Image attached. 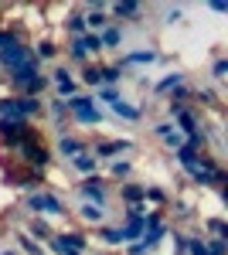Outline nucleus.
<instances>
[{
	"label": "nucleus",
	"instance_id": "1",
	"mask_svg": "<svg viewBox=\"0 0 228 255\" xmlns=\"http://www.w3.org/2000/svg\"><path fill=\"white\" fill-rule=\"evenodd\" d=\"M177 160V167L191 177V184H198V187H222L225 184V170H222V163L211 157V153H201V150H191L188 143L174 153Z\"/></svg>",
	"mask_w": 228,
	"mask_h": 255
},
{
	"label": "nucleus",
	"instance_id": "2",
	"mask_svg": "<svg viewBox=\"0 0 228 255\" xmlns=\"http://www.w3.org/2000/svg\"><path fill=\"white\" fill-rule=\"evenodd\" d=\"M24 211L31 218H65L68 208H65V197L51 191V187H38L31 194H24Z\"/></svg>",
	"mask_w": 228,
	"mask_h": 255
},
{
	"label": "nucleus",
	"instance_id": "3",
	"mask_svg": "<svg viewBox=\"0 0 228 255\" xmlns=\"http://www.w3.org/2000/svg\"><path fill=\"white\" fill-rule=\"evenodd\" d=\"M65 106H68V123H78V126H102L106 123V113L99 109V102L85 92L65 99Z\"/></svg>",
	"mask_w": 228,
	"mask_h": 255
},
{
	"label": "nucleus",
	"instance_id": "4",
	"mask_svg": "<svg viewBox=\"0 0 228 255\" xmlns=\"http://www.w3.org/2000/svg\"><path fill=\"white\" fill-rule=\"evenodd\" d=\"M14 153H17V160L27 167V170H38V174H44V170L51 167V160H55L51 146H48V143H41L38 136H34V139H24L20 146H14Z\"/></svg>",
	"mask_w": 228,
	"mask_h": 255
},
{
	"label": "nucleus",
	"instance_id": "5",
	"mask_svg": "<svg viewBox=\"0 0 228 255\" xmlns=\"http://www.w3.org/2000/svg\"><path fill=\"white\" fill-rule=\"evenodd\" d=\"M75 197L78 201H89V204H99V208H109L113 204V191H109V180L106 177H82L75 184Z\"/></svg>",
	"mask_w": 228,
	"mask_h": 255
},
{
	"label": "nucleus",
	"instance_id": "6",
	"mask_svg": "<svg viewBox=\"0 0 228 255\" xmlns=\"http://www.w3.org/2000/svg\"><path fill=\"white\" fill-rule=\"evenodd\" d=\"M89 153H92L99 163H113V160H119V157L136 153V143L133 139H95V143H89Z\"/></svg>",
	"mask_w": 228,
	"mask_h": 255
},
{
	"label": "nucleus",
	"instance_id": "7",
	"mask_svg": "<svg viewBox=\"0 0 228 255\" xmlns=\"http://www.w3.org/2000/svg\"><path fill=\"white\" fill-rule=\"evenodd\" d=\"M164 61V55L153 48V44H140V48H126L123 55H119V68L123 72H133V68H150V65H160Z\"/></svg>",
	"mask_w": 228,
	"mask_h": 255
},
{
	"label": "nucleus",
	"instance_id": "8",
	"mask_svg": "<svg viewBox=\"0 0 228 255\" xmlns=\"http://www.w3.org/2000/svg\"><path fill=\"white\" fill-rule=\"evenodd\" d=\"M48 89H55V99H72L78 96V82H75V72L68 65H55L48 72Z\"/></svg>",
	"mask_w": 228,
	"mask_h": 255
},
{
	"label": "nucleus",
	"instance_id": "9",
	"mask_svg": "<svg viewBox=\"0 0 228 255\" xmlns=\"http://www.w3.org/2000/svg\"><path fill=\"white\" fill-rule=\"evenodd\" d=\"M150 133H153V139H157V143H160L164 150H171V153H177V150H181V146L188 143V136H184V133H181V129L174 126L171 119H164V123H153Z\"/></svg>",
	"mask_w": 228,
	"mask_h": 255
},
{
	"label": "nucleus",
	"instance_id": "10",
	"mask_svg": "<svg viewBox=\"0 0 228 255\" xmlns=\"http://www.w3.org/2000/svg\"><path fill=\"white\" fill-rule=\"evenodd\" d=\"M85 150H89V139H85V136H75V133H58L55 150H51V153H55L58 160H65V163H68V160H75L78 153H85Z\"/></svg>",
	"mask_w": 228,
	"mask_h": 255
},
{
	"label": "nucleus",
	"instance_id": "11",
	"mask_svg": "<svg viewBox=\"0 0 228 255\" xmlns=\"http://www.w3.org/2000/svg\"><path fill=\"white\" fill-rule=\"evenodd\" d=\"M109 113H113L116 119H123V123H140L143 119V113H147V102H130V99H116L113 106H109Z\"/></svg>",
	"mask_w": 228,
	"mask_h": 255
},
{
	"label": "nucleus",
	"instance_id": "12",
	"mask_svg": "<svg viewBox=\"0 0 228 255\" xmlns=\"http://www.w3.org/2000/svg\"><path fill=\"white\" fill-rule=\"evenodd\" d=\"M143 3H133V0H126V3H109V20L119 24V20H126V24H140L143 17Z\"/></svg>",
	"mask_w": 228,
	"mask_h": 255
},
{
	"label": "nucleus",
	"instance_id": "13",
	"mask_svg": "<svg viewBox=\"0 0 228 255\" xmlns=\"http://www.w3.org/2000/svg\"><path fill=\"white\" fill-rule=\"evenodd\" d=\"M72 215H75L82 225H92V228H99V225H106V218H109V208H99V204H89V201H78Z\"/></svg>",
	"mask_w": 228,
	"mask_h": 255
},
{
	"label": "nucleus",
	"instance_id": "14",
	"mask_svg": "<svg viewBox=\"0 0 228 255\" xmlns=\"http://www.w3.org/2000/svg\"><path fill=\"white\" fill-rule=\"evenodd\" d=\"M184 85H188V75L174 68V72H167V75H164L160 82H153L150 89H153V96H167V99H171V96H177Z\"/></svg>",
	"mask_w": 228,
	"mask_h": 255
},
{
	"label": "nucleus",
	"instance_id": "15",
	"mask_svg": "<svg viewBox=\"0 0 228 255\" xmlns=\"http://www.w3.org/2000/svg\"><path fill=\"white\" fill-rule=\"evenodd\" d=\"M123 44H126V27L123 24H109V27L99 31V48L102 51H119Z\"/></svg>",
	"mask_w": 228,
	"mask_h": 255
},
{
	"label": "nucleus",
	"instance_id": "16",
	"mask_svg": "<svg viewBox=\"0 0 228 255\" xmlns=\"http://www.w3.org/2000/svg\"><path fill=\"white\" fill-rule=\"evenodd\" d=\"M44 116L55 123V129L58 133H68L65 126H68V106H65V99H44Z\"/></svg>",
	"mask_w": 228,
	"mask_h": 255
},
{
	"label": "nucleus",
	"instance_id": "17",
	"mask_svg": "<svg viewBox=\"0 0 228 255\" xmlns=\"http://www.w3.org/2000/svg\"><path fill=\"white\" fill-rule=\"evenodd\" d=\"M61 31L68 34V41L89 34V31H85V14H82V10H68V14L61 17Z\"/></svg>",
	"mask_w": 228,
	"mask_h": 255
},
{
	"label": "nucleus",
	"instance_id": "18",
	"mask_svg": "<svg viewBox=\"0 0 228 255\" xmlns=\"http://www.w3.org/2000/svg\"><path fill=\"white\" fill-rule=\"evenodd\" d=\"M14 99H17V109L27 123H34L38 116H44V99H34V96H14Z\"/></svg>",
	"mask_w": 228,
	"mask_h": 255
},
{
	"label": "nucleus",
	"instance_id": "19",
	"mask_svg": "<svg viewBox=\"0 0 228 255\" xmlns=\"http://www.w3.org/2000/svg\"><path fill=\"white\" fill-rule=\"evenodd\" d=\"M24 235L34 238V242H48V238L55 235V228H51V221H48V218H27V228H24Z\"/></svg>",
	"mask_w": 228,
	"mask_h": 255
},
{
	"label": "nucleus",
	"instance_id": "20",
	"mask_svg": "<svg viewBox=\"0 0 228 255\" xmlns=\"http://www.w3.org/2000/svg\"><path fill=\"white\" fill-rule=\"evenodd\" d=\"M92 238L102 242L106 249H123V235H119L116 225H99V228H92Z\"/></svg>",
	"mask_w": 228,
	"mask_h": 255
},
{
	"label": "nucleus",
	"instance_id": "21",
	"mask_svg": "<svg viewBox=\"0 0 228 255\" xmlns=\"http://www.w3.org/2000/svg\"><path fill=\"white\" fill-rule=\"evenodd\" d=\"M68 167H72L78 177H92V174H99V167H102V163H99V160L85 150V153H78L75 160H68Z\"/></svg>",
	"mask_w": 228,
	"mask_h": 255
},
{
	"label": "nucleus",
	"instance_id": "22",
	"mask_svg": "<svg viewBox=\"0 0 228 255\" xmlns=\"http://www.w3.org/2000/svg\"><path fill=\"white\" fill-rule=\"evenodd\" d=\"M75 82H78V85H85V89H99V85H102V65H95V61L82 65Z\"/></svg>",
	"mask_w": 228,
	"mask_h": 255
},
{
	"label": "nucleus",
	"instance_id": "23",
	"mask_svg": "<svg viewBox=\"0 0 228 255\" xmlns=\"http://www.w3.org/2000/svg\"><path fill=\"white\" fill-rule=\"evenodd\" d=\"M27 48H31V55H34L41 65H44V61H55L58 51H61V48H58L51 38H41V41H34V44H27Z\"/></svg>",
	"mask_w": 228,
	"mask_h": 255
},
{
	"label": "nucleus",
	"instance_id": "24",
	"mask_svg": "<svg viewBox=\"0 0 228 255\" xmlns=\"http://www.w3.org/2000/svg\"><path fill=\"white\" fill-rule=\"evenodd\" d=\"M106 170H109L113 180L126 184V180H133V160H130V157H119V160H113V163H106Z\"/></svg>",
	"mask_w": 228,
	"mask_h": 255
},
{
	"label": "nucleus",
	"instance_id": "25",
	"mask_svg": "<svg viewBox=\"0 0 228 255\" xmlns=\"http://www.w3.org/2000/svg\"><path fill=\"white\" fill-rule=\"evenodd\" d=\"M143 204H153V208L160 211L164 204H171V194H167L160 184H143Z\"/></svg>",
	"mask_w": 228,
	"mask_h": 255
},
{
	"label": "nucleus",
	"instance_id": "26",
	"mask_svg": "<svg viewBox=\"0 0 228 255\" xmlns=\"http://www.w3.org/2000/svg\"><path fill=\"white\" fill-rule=\"evenodd\" d=\"M58 238L68 245V249H75V252H89V235L85 232H78V228H68V232H58Z\"/></svg>",
	"mask_w": 228,
	"mask_h": 255
},
{
	"label": "nucleus",
	"instance_id": "27",
	"mask_svg": "<svg viewBox=\"0 0 228 255\" xmlns=\"http://www.w3.org/2000/svg\"><path fill=\"white\" fill-rule=\"evenodd\" d=\"M119 201L130 208V204H143V184H136V180H126V184H119Z\"/></svg>",
	"mask_w": 228,
	"mask_h": 255
},
{
	"label": "nucleus",
	"instance_id": "28",
	"mask_svg": "<svg viewBox=\"0 0 228 255\" xmlns=\"http://www.w3.org/2000/svg\"><path fill=\"white\" fill-rule=\"evenodd\" d=\"M123 79H126V72L119 68V65H102V85L106 89H123Z\"/></svg>",
	"mask_w": 228,
	"mask_h": 255
},
{
	"label": "nucleus",
	"instance_id": "29",
	"mask_svg": "<svg viewBox=\"0 0 228 255\" xmlns=\"http://www.w3.org/2000/svg\"><path fill=\"white\" fill-rule=\"evenodd\" d=\"M194 99H198L201 106H208V109H222V96H218L211 85H198V89H194Z\"/></svg>",
	"mask_w": 228,
	"mask_h": 255
},
{
	"label": "nucleus",
	"instance_id": "30",
	"mask_svg": "<svg viewBox=\"0 0 228 255\" xmlns=\"http://www.w3.org/2000/svg\"><path fill=\"white\" fill-rule=\"evenodd\" d=\"M17 252H20V255H48L41 242H34V238H27L24 232L17 235Z\"/></svg>",
	"mask_w": 228,
	"mask_h": 255
},
{
	"label": "nucleus",
	"instance_id": "31",
	"mask_svg": "<svg viewBox=\"0 0 228 255\" xmlns=\"http://www.w3.org/2000/svg\"><path fill=\"white\" fill-rule=\"evenodd\" d=\"M184 255H211V249L205 245V235H188V245H184Z\"/></svg>",
	"mask_w": 228,
	"mask_h": 255
},
{
	"label": "nucleus",
	"instance_id": "32",
	"mask_svg": "<svg viewBox=\"0 0 228 255\" xmlns=\"http://www.w3.org/2000/svg\"><path fill=\"white\" fill-rule=\"evenodd\" d=\"M44 245H48L44 252H51V255H82V252H75V249H68V245H65V242L58 238V232H55V235H51V238H48Z\"/></svg>",
	"mask_w": 228,
	"mask_h": 255
},
{
	"label": "nucleus",
	"instance_id": "33",
	"mask_svg": "<svg viewBox=\"0 0 228 255\" xmlns=\"http://www.w3.org/2000/svg\"><path fill=\"white\" fill-rule=\"evenodd\" d=\"M205 228L211 232L208 238H228V225H225V218H205Z\"/></svg>",
	"mask_w": 228,
	"mask_h": 255
},
{
	"label": "nucleus",
	"instance_id": "34",
	"mask_svg": "<svg viewBox=\"0 0 228 255\" xmlns=\"http://www.w3.org/2000/svg\"><path fill=\"white\" fill-rule=\"evenodd\" d=\"M20 31H14V27H0V51H7V48H14V44H20Z\"/></svg>",
	"mask_w": 228,
	"mask_h": 255
},
{
	"label": "nucleus",
	"instance_id": "35",
	"mask_svg": "<svg viewBox=\"0 0 228 255\" xmlns=\"http://www.w3.org/2000/svg\"><path fill=\"white\" fill-rule=\"evenodd\" d=\"M92 99H95V102H106V106H113L116 99H123V89H106V85H99Z\"/></svg>",
	"mask_w": 228,
	"mask_h": 255
},
{
	"label": "nucleus",
	"instance_id": "36",
	"mask_svg": "<svg viewBox=\"0 0 228 255\" xmlns=\"http://www.w3.org/2000/svg\"><path fill=\"white\" fill-rule=\"evenodd\" d=\"M228 79V58H215V65H211V82H225Z\"/></svg>",
	"mask_w": 228,
	"mask_h": 255
},
{
	"label": "nucleus",
	"instance_id": "37",
	"mask_svg": "<svg viewBox=\"0 0 228 255\" xmlns=\"http://www.w3.org/2000/svg\"><path fill=\"white\" fill-rule=\"evenodd\" d=\"M205 245L211 249V255H225V252H228L225 238H205Z\"/></svg>",
	"mask_w": 228,
	"mask_h": 255
},
{
	"label": "nucleus",
	"instance_id": "38",
	"mask_svg": "<svg viewBox=\"0 0 228 255\" xmlns=\"http://www.w3.org/2000/svg\"><path fill=\"white\" fill-rule=\"evenodd\" d=\"M184 10H188V7H181V3H177V7H167V10H164V20H167V24H177V20L184 17Z\"/></svg>",
	"mask_w": 228,
	"mask_h": 255
},
{
	"label": "nucleus",
	"instance_id": "39",
	"mask_svg": "<svg viewBox=\"0 0 228 255\" xmlns=\"http://www.w3.org/2000/svg\"><path fill=\"white\" fill-rule=\"evenodd\" d=\"M184 245H188V235H184V232H174V252L184 255Z\"/></svg>",
	"mask_w": 228,
	"mask_h": 255
},
{
	"label": "nucleus",
	"instance_id": "40",
	"mask_svg": "<svg viewBox=\"0 0 228 255\" xmlns=\"http://www.w3.org/2000/svg\"><path fill=\"white\" fill-rule=\"evenodd\" d=\"M211 10H215V14H228V3H222V0H218V3H211Z\"/></svg>",
	"mask_w": 228,
	"mask_h": 255
},
{
	"label": "nucleus",
	"instance_id": "41",
	"mask_svg": "<svg viewBox=\"0 0 228 255\" xmlns=\"http://www.w3.org/2000/svg\"><path fill=\"white\" fill-rule=\"evenodd\" d=\"M0 255H20L17 249H0Z\"/></svg>",
	"mask_w": 228,
	"mask_h": 255
},
{
	"label": "nucleus",
	"instance_id": "42",
	"mask_svg": "<svg viewBox=\"0 0 228 255\" xmlns=\"http://www.w3.org/2000/svg\"><path fill=\"white\" fill-rule=\"evenodd\" d=\"M0 82H3V68H0Z\"/></svg>",
	"mask_w": 228,
	"mask_h": 255
}]
</instances>
